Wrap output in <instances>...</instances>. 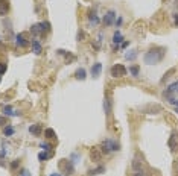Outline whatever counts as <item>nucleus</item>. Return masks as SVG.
<instances>
[{"instance_id":"f257e3e1","label":"nucleus","mask_w":178,"mask_h":176,"mask_svg":"<svg viewBox=\"0 0 178 176\" xmlns=\"http://www.w3.org/2000/svg\"><path fill=\"white\" fill-rule=\"evenodd\" d=\"M164 53H166V49H164V47H154V49H149L148 52L145 53V56H143V61H145L146 65L158 64V62L164 58Z\"/></svg>"},{"instance_id":"f03ea898","label":"nucleus","mask_w":178,"mask_h":176,"mask_svg":"<svg viewBox=\"0 0 178 176\" xmlns=\"http://www.w3.org/2000/svg\"><path fill=\"white\" fill-rule=\"evenodd\" d=\"M119 149H120V144L114 140H105L101 143V152L105 155H108L111 152H117Z\"/></svg>"},{"instance_id":"7ed1b4c3","label":"nucleus","mask_w":178,"mask_h":176,"mask_svg":"<svg viewBox=\"0 0 178 176\" xmlns=\"http://www.w3.org/2000/svg\"><path fill=\"white\" fill-rule=\"evenodd\" d=\"M126 73H128V70L122 64H114L110 70V74L113 78H123V76H126Z\"/></svg>"},{"instance_id":"20e7f679","label":"nucleus","mask_w":178,"mask_h":176,"mask_svg":"<svg viewBox=\"0 0 178 176\" xmlns=\"http://www.w3.org/2000/svg\"><path fill=\"white\" fill-rule=\"evenodd\" d=\"M116 11L114 9H110V11H107L105 12V15H104V24H105V26H111V24H113L114 21H116Z\"/></svg>"},{"instance_id":"39448f33","label":"nucleus","mask_w":178,"mask_h":176,"mask_svg":"<svg viewBox=\"0 0 178 176\" xmlns=\"http://www.w3.org/2000/svg\"><path fill=\"white\" fill-rule=\"evenodd\" d=\"M15 44L18 46V47H26L29 43H28V40H26V37H25V34H17L15 35Z\"/></svg>"},{"instance_id":"423d86ee","label":"nucleus","mask_w":178,"mask_h":176,"mask_svg":"<svg viewBox=\"0 0 178 176\" xmlns=\"http://www.w3.org/2000/svg\"><path fill=\"white\" fill-rule=\"evenodd\" d=\"M9 12V0H0V15H6Z\"/></svg>"},{"instance_id":"0eeeda50","label":"nucleus","mask_w":178,"mask_h":176,"mask_svg":"<svg viewBox=\"0 0 178 176\" xmlns=\"http://www.w3.org/2000/svg\"><path fill=\"white\" fill-rule=\"evenodd\" d=\"M92 76L93 78H98L99 74H101V71H102V64L101 62H96V64H93V67H92Z\"/></svg>"},{"instance_id":"6e6552de","label":"nucleus","mask_w":178,"mask_h":176,"mask_svg":"<svg viewBox=\"0 0 178 176\" xmlns=\"http://www.w3.org/2000/svg\"><path fill=\"white\" fill-rule=\"evenodd\" d=\"M99 21H101V20H99V17H98L96 11H93V12L88 14V23H90V24H93V26H98Z\"/></svg>"},{"instance_id":"1a4fd4ad","label":"nucleus","mask_w":178,"mask_h":176,"mask_svg":"<svg viewBox=\"0 0 178 176\" xmlns=\"http://www.w3.org/2000/svg\"><path fill=\"white\" fill-rule=\"evenodd\" d=\"M41 131H43V128H41V124H40V123L29 126V132H31L32 135H35V137H38V135L41 134Z\"/></svg>"},{"instance_id":"9d476101","label":"nucleus","mask_w":178,"mask_h":176,"mask_svg":"<svg viewBox=\"0 0 178 176\" xmlns=\"http://www.w3.org/2000/svg\"><path fill=\"white\" fill-rule=\"evenodd\" d=\"M41 50H43L41 43H40L38 40H32V52H34L35 55H40V53H41Z\"/></svg>"},{"instance_id":"9b49d317","label":"nucleus","mask_w":178,"mask_h":176,"mask_svg":"<svg viewBox=\"0 0 178 176\" xmlns=\"http://www.w3.org/2000/svg\"><path fill=\"white\" fill-rule=\"evenodd\" d=\"M122 41H123L122 32H120V31H116V32H114V35H113V44L120 47V43H122Z\"/></svg>"},{"instance_id":"f8f14e48","label":"nucleus","mask_w":178,"mask_h":176,"mask_svg":"<svg viewBox=\"0 0 178 176\" xmlns=\"http://www.w3.org/2000/svg\"><path fill=\"white\" fill-rule=\"evenodd\" d=\"M75 78L78 79V81H84L85 78H87V71H85V68H78L76 71H75Z\"/></svg>"},{"instance_id":"ddd939ff","label":"nucleus","mask_w":178,"mask_h":176,"mask_svg":"<svg viewBox=\"0 0 178 176\" xmlns=\"http://www.w3.org/2000/svg\"><path fill=\"white\" fill-rule=\"evenodd\" d=\"M90 157H92V160H93V161H101V158H102V152H101V149H92Z\"/></svg>"},{"instance_id":"4468645a","label":"nucleus","mask_w":178,"mask_h":176,"mask_svg":"<svg viewBox=\"0 0 178 176\" xmlns=\"http://www.w3.org/2000/svg\"><path fill=\"white\" fill-rule=\"evenodd\" d=\"M101 173H105V167L104 166H99V167H96L93 170H88L87 176H96V175H101Z\"/></svg>"},{"instance_id":"2eb2a0df","label":"nucleus","mask_w":178,"mask_h":176,"mask_svg":"<svg viewBox=\"0 0 178 176\" xmlns=\"http://www.w3.org/2000/svg\"><path fill=\"white\" fill-rule=\"evenodd\" d=\"M104 111H105L107 115L111 114V100H110V97H105L104 99Z\"/></svg>"},{"instance_id":"dca6fc26","label":"nucleus","mask_w":178,"mask_h":176,"mask_svg":"<svg viewBox=\"0 0 178 176\" xmlns=\"http://www.w3.org/2000/svg\"><path fill=\"white\" fill-rule=\"evenodd\" d=\"M129 74H131L132 78H139L140 67H139V65H131V67H129Z\"/></svg>"},{"instance_id":"f3484780","label":"nucleus","mask_w":178,"mask_h":176,"mask_svg":"<svg viewBox=\"0 0 178 176\" xmlns=\"http://www.w3.org/2000/svg\"><path fill=\"white\" fill-rule=\"evenodd\" d=\"M49 158H52V155H50V154H47V150H43V152H40V154H38V161H41V163L47 161Z\"/></svg>"},{"instance_id":"a211bd4d","label":"nucleus","mask_w":178,"mask_h":176,"mask_svg":"<svg viewBox=\"0 0 178 176\" xmlns=\"http://www.w3.org/2000/svg\"><path fill=\"white\" fill-rule=\"evenodd\" d=\"M3 114H5V115H9V117H17V115H18V112L14 111L12 106H5V108H3Z\"/></svg>"},{"instance_id":"6ab92c4d","label":"nucleus","mask_w":178,"mask_h":176,"mask_svg":"<svg viewBox=\"0 0 178 176\" xmlns=\"http://www.w3.org/2000/svg\"><path fill=\"white\" fill-rule=\"evenodd\" d=\"M40 28H41V32H43V34H44V32H50V31H52L50 23H49V21H41V23H40Z\"/></svg>"},{"instance_id":"aec40b11","label":"nucleus","mask_w":178,"mask_h":176,"mask_svg":"<svg viewBox=\"0 0 178 176\" xmlns=\"http://www.w3.org/2000/svg\"><path fill=\"white\" fill-rule=\"evenodd\" d=\"M14 132H15V129H14V126H11V124H6V126L3 128V134L6 137H12Z\"/></svg>"},{"instance_id":"412c9836","label":"nucleus","mask_w":178,"mask_h":176,"mask_svg":"<svg viewBox=\"0 0 178 176\" xmlns=\"http://www.w3.org/2000/svg\"><path fill=\"white\" fill-rule=\"evenodd\" d=\"M44 137L49 138V140H53V138H56V134H55V131L52 128H47L46 131H44Z\"/></svg>"},{"instance_id":"4be33fe9","label":"nucleus","mask_w":178,"mask_h":176,"mask_svg":"<svg viewBox=\"0 0 178 176\" xmlns=\"http://www.w3.org/2000/svg\"><path fill=\"white\" fill-rule=\"evenodd\" d=\"M31 32L37 37V35H41L43 32H41V28H40V23H37V24H32V28H31Z\"/></svg>"},{"instance_id":"5701e85b","label":"nucleus","mask_w":178,"mask_h":176,"mask_svg":"<svg viewBox=\"0 0 178 176\" xmlns=\"http://www.w3.org/2000/svg\"><path fill=\"white\" fill-rule=\"evenodd\" d=\"M136 58H137V52H136V50H131V52L125 53V59H128V61H134Z\"/></svg>"},{"instance_id":"b1692460","label":"nucleus","mask_w":178,"mask_h":176,"mask_svg":"<svg viewBox=\"0 0 178 176\" xmlns=\"http://www.w3.org/2000/svg\"><path fill=\"white\" fill-rule=\"evenodd\" d=\"M40 147H41L43 150H52V146H50L49 143H41V144H40Z\"/></svg>"},{"instance_id":"393cba45","label":"nucleus","mask_w":178,"mask_h":176,"mask_svg":"<svg viewBox=\"0 0 178 176\" xmlns=\"http://www.w3.org/2000/svg\"><path fill=\"white\" fill-rule=\"evenodd\" d=\"M6 68H8V65H6L5 62H0V74H5Z\"/></svg>"},{"instance_id":"a878e982","label":"nucleus","mask_w":178,"mask_h":176,"mask_svg":"<svg viewBox=\"0 0 178 176\" xmlns=\"http://www.w3.org/2000/svg\"><path fill=\"white\" fill-rule=\"evenodd\" d=\"M18 166H20V160H14V161L11 163V169H12V170H15Z\"/></svg>"},{"instance_id":"bb28decb","label":"nucleus","mask_w":178,"mask_h":176,"mask_svg":"<svg viewBox=\"0 0 178 176\" xmlns=\"http://www.w3.org/2000/svg\"><path fill=\"white\" fill-rule=\"evenodd\" d=\"M5 124H8V120L5 115H0V126H5Z\"/></svg>"},{"instance_id":"cd10ccee","label":"nucleus","mask_w":178,"mask_h":176,"mask_svg":"<svg viewBox=\"0 0 178 176\" xmlns=\"http://www.w3.org/2000/svg\"><path fill=\"white\" fill-rule=\"evenodd\" d=\"M76 40H78V41H82V40H84V32H82L81 29H79L78 34H76Z\"/></svg>"},{"instance_id":"c85d7f7f","label":"nucleus","mask_w":178,"mask_h":176,"mask_svg":"<svg viewBox=\"0 0 178 176\" xmlns=\"http://www.w3.org/2000/svg\"><path fill=\"white\" fill-rule=\"evenodd\" d=\"M169 146H170V149L175 147V134H172V137H170V140H169Z\"/></svg>"},{"instance_id":"c756f323","label":"nucleus","mask_w":178,"mask_h":176,"mask_svg":"<svg viewBox=\"0 0 178 176\" xmlns=\"http://www.w3.org/2000/svg\"><path fill=\"white\" fill-rule=\"evenodd\" d=\"M20 176H32V175H31V172L28 169H23V170L20 172Z\"/></svg>"},{"instance_id":"7c9ffc66","label":"nucleus","mask_w":178,"mask_h":176,"mask_svg":"<svg viewBox=\"0 0 178 176\" xmlns=\"http://www.w3.org/2000/svg\"><path fill=\"white\" fill-rule=\"evenodd\" d=\"M169 103H172V105H176V108H175V112H178V100H175V99H169Z\"/></svg>"},{"instance_id":"2f4dec72","label":"nucleus","mask_w":178,"mask_h":176,"mask_svg":"<svg viewBox=\"0 0 178 176\" xmlns=\"http://www.w3.org/2000/svg\"><path fill=\"white\" fill-rule=\"evenodd\" d=\"M122 23H123V17H119V18H117V20L114 21V24H116V26H117V28L120 26V24H122Z\"/></svg>"},{"instance_id":"473e14b6","label":"nucleus","mask_w":178,"mask_h":176,"mask_svg":"<svg viewBox=\"0 0 178 176\" xmlns=\"http://www.w3.org/2000/svg\"><path fill=\"white\" fill-rule=\"evenodd\" d=\"M173 24L178 26V14H173Z\"/></svg>"},{"instance_id":"72a5a7b5","label":"nucleus","mask_w":178,"mask_h":176,"mask_svg":"<svg viewBox=\"0 0 178 176\" xmlns=\"http://www.w3.org/2000/svg\"><path fill=\"white\" fill-rule=\"evenodd\" d=\"M134 176H145V173H143V170H137Z\"/></svg>"},{"instance_id":"f704fd0d","label":"nucleus","mask_w":178,"mask_h":176,"mask_svg":"<svg viewBox=\"0 0 178 176\" xmlns=\"http://www.w3.org/2000/svg\"><path fill=\"white\" fill-rule=\"evenodd\" d=\"M2 149H3V150H0V157H5V155H6L8 152H6V150H5V147H2Z\"/></svg>"},{"instance_id":"c9c22d12","label":"nucleus","mask_w":178,"mask_h":176,"mask_svg":"<svg viewBox=\"0 0 178 176\" xmlns=\"http://www.w3.org/2000/svg\"><path fill=\"white\" fill-rule=\"evenodd\" d=\"M128 44H129V43H128V41H125V43H122V46H120V47H122V49H125Z\"/></svg>"},{"instance_id":"e433bc0d","label":"nucleus","mask_w":178,"mask_h":176,"mask_svg":"<svg viewBox=\"0 0 178 176\" xmlns=\"http://www.w3.org/2000/svg\"><path fill=\"white\" fill-rule=\"evenodd\" d=\"M50 176H61V175H59V173H52Z\"/></svg>"},{"instance_id":"4c0bfd02","label":"nucleus","mask_w":178,"mask_h":176,"mask_svg":"<svg viewBox=\"0 0 178 176\" xmlns=\"http://www.w3.org/2000/svg\"><path fill=\"white\" fill-rule=\"evenodd\" d=\"M0 81H2V78H0Z\"/></svg>"}]
</instances>
